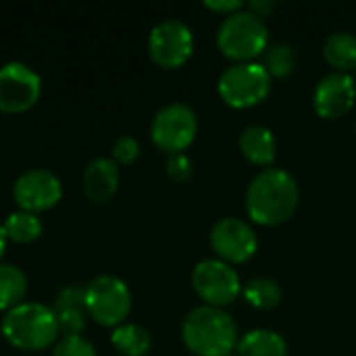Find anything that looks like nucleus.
Masks as SVG:
<instances>
[{
	"instance_id": "obj_24",
	"label": "nucleus",
	"mask_w": 356,
	"mask_h": 356,
	"mask_svg": "<svg viewBox=\"0 0 356 356\" xmlns=\"http://www.w3.org/2000/svg\"><path fill=\"white\" fill-rule=\"evenodd\" d=\"M52 356H98L96 348L81 336H65L60 338L54 348Z\"/></svg>"
},
{
	"instance_id": "obj_5",
	"label": "nucleus",
	"mask_w": 356,
	"mask_h": 356,
	"mask_svg": "<svg viewBox=\"0 0 356 356\" xmlns=\"http://www.w3.org/2000/svg\"><path fill=\"white\" fill-rule=\"evenodd\" d=\"M88 315L102 327H119L131 313V292L121 277L96 275L83 286Z\"/></svg>"
},
{
	"instance_id": "obj_18",
	"label": "nucleus",
	"mask_w": 356,
	"mask_h": 356,
	"mask_svg": "<svg viewBox=\"0 0 356 356\" xmlns=\"http://www.w3.org/2000/svg\"><path fill=\"white\" fill-rule=\"evenodd\" d=\"M323 58L342 73L356 69V35L350 31H334L323 44Z\"/></svg>"
},
{
	"instance_id": "obj_8",
	"label": "nucleus",
	"mask_w": 356,
	"mask_h": 356,
	"mask_svg": "<svg viewBox=\"0 0 356 356\" xmlns=\"http://www.w3.org/2000/svg\"><path fill=\"white\" fill-rule=\"evenodd\" d=\"M192 286L207 307L217 309L232 305L242 292L238 271L221 259L200 261L192 271Z\"/></svg>"
},
{
	"instance_id": "obj_21",
	"label": "nucleus",
	"mask_w": 356,
	"mask_h": 356,
	"mask_svg": "<svg viewBox=\"0 0 356 356\" xmlns=\"http://www.w3.org/2000/svg\"><path fill=\"white\" fill-rule=\"evenodd\" d=\"M8 242L15 244H31L35 242L42 234H44V223L35 213H27V211H15L10 213L4 223H2Z\"/></svg>"
},
{
	"instance_id": "obj_11",
	"label": "nucleus",
	"mask_w": 356,
	"mask_h": 356,
	"mask_svg": "<svg viewBox=\"0 0 356 356\" xmlns=\"http://www.w3.org/2000/svg\"><path fill=\"white\" fill-rule=\"evenodd\" d=\"M13 198L19 211L27 213H44L54 209L63 198V184L58 175L48 169H27L13 184Z\"/></svg>"
},
{
	"instance_id": "obj_1",
	"label": "nucleus",
	"mask_w": 356,
	"mask_h": 356,
	"mask_svg": "<svg viewBox=\"0 0 356 356\" xmlns=\"http://www.w3.org/2000/svg\"><path fill=\"white\" fill-rule=\"evenodd\" d=\"M298 200L300 190L294 175L277 167L263 169L246 190V211L254 223L265 227L286 223L294 215Z\"/></svg>"
},
{
	"instance_id": "obj_26",
	"label": "nucleus",
	"mask_w": 356,
	"mask_h": 356,
	"mask_svg": "<svg viewBox=\"0 0 356 356\" xmlns=\"http://www.w3.org/2000/svg\"><path fill=\"white\" fill-rule=\"evenodd\" d=\"M194 173V167H192V159L184 152H177V154H169L167 156V175L177 181V184H186Z\"/></svg>"
},
{
	"instance_id": "obj_16",
	"label": "nucleus",
	"mask_w": 356,
	"mask_h": 356,
	"mask_svg": "<svg viewBox=\"0 0 356 356\" xmlns=\"http://www.w3.org/2000/svg\"><path fill=\"white\" fill-rule=\"evenodd\" d=\"M238 144H240V152L246 156V161L261 165V167L273 165L277 144H275V136L269 127H265L261 123L248 125L240 134Z\"/></svg>"
},
{
	"instance_id": "obj_3",
	"label": "nucleus",
	"mask_w": 356,
	"mask_h": 356,
	"mask_svg": "<svg viewBox=\"0 0 356 356\" xmlns=\"http://www.w3.org/2000/svg\"><path fill=\"white\" fill-rule=\"evenodd\" d=\"M2 338L21 353H42L58 342V325L50 307L42 302H21L0 319Z\"/></svg>"
},
{
	"instance_id": "obj_27",
	"label": "nucleus",
	"mask_w": 356,
	"mask_h": 356,
	"mask_svg": "<svg viewBox=\"0 0 356 356\" xmlns=\"http://www.w3.org/2000/svg\"><path fill=\"white\" fill-rule=\"evenodd\" d=\"M204 6L215 10V13H223L225 17L242 10V2L240 0H204Z\"/></svg>"
},
{
	"instance_id": "obj_20",
	"label": "nucleus",
	"mask_w": 356,
	"mask_h": 356,
	"mask_svg": "<svg viewBox=\"0 0 356 356\" xmlns=\"http://www.w3.org/2000/svg\"><path fill=\"white\" fill-rule=\"evenodd\" d=\"M27 296V275L17 265L0 263V311L8 313L10 309L25 302Z\"/></svg>"
},
{
	"instance_id": "obj_19",
	"label": "nucleus",
	"mask_w": 356,
	"mask_h": 356,
	"mask_svg": "<svg viewBox=\"0 0 356 356\" xmlns=\"http://www.w3.org/2000/svg\"><path fill=\"white\" fill-rule=\"evenodd\" d=\"M111 344L123 356H146L152 348L148 330L138 323H123L111 332Z\"/></svg>"
},
{
	"instance_id": "obj_10",
	"label": "nucleus",
	"mask_w": 356,
	"mask_h": 356,
	"mask_svg": "<svg viewBox=\"0 0 356 356\" xmlns=\"http://www.w3.org/2000/svg\"><path fill=\"white\" fill-rule=\"evenodd\" d=\"M42 96V77L25 63L10 60L0 67V113L29 111Z\"/></svg>"
},
{
	"instance_id": "obj_22",
	"label": "nucleus",
	"mask_w": 356,
	"mask_h": 356,
	"mask_svg": "<svg viewBox=\"0 0 356 356\" xmlns=\"http://www.w3.org/2000/svg\"><path fill=\"white\" fill-rule=\"evenodd\" d=\"M244 300L257 311H271L282 302V288L275 280L254 277L242 288Z\"/></svg>"
},
{
	"instance_id": "obj_9",
	"label": "nucleus",
	"mask_w": 356,
	"mask_h": 356,
	"mask_svg": "<svg viewBox=\"0 0 356 356\" xmlns=\"http://www.w3.org/2000/svg\"><path fill=\"white\" fill-rule=\"evenodd\" d=\"M194 52V33L179 19H165L148 33V54L163 69H177Z\"/></svg>"
},
{
	"instance_id": "obj_14",
	"label": "nucleus",
	"mask_w": 356,
	"mask_h": 356,
	"mask_svg": "<svg viewBox=\"0 0 356 356\" xmlns=\"http://www.w3.org/2000/svg\"><path fill=\"white\" fill-rule=\"evenodd\" d=\"M52 313L58 325L60 336H81L88 323V309H86V292L81 286H67L63 288L54 302H52Z\"/></svg>"
},
{
	"instance_id": "obj_17",
	"label": "nucleus",
	"mask_w": 356,
	"mask_h": 356,
	"mask_svg": "<svg viewBox=\"0 0 356 356\" xmlns=\"http://www.w3.org/2000/svg\"><path fill=\"white\" fill-rule=\"evenodd\" d=\"M240 356H288V342L273 330H252L238 342Z\"/></svg>"
},
{
	"instance_id": "obj_25",
	"label": "nucleus",
	"mask_w": 356,
	"mask_h": 356,
	"mask_svg": "<svg viewBox=\"0 0 356 356\" xmlns=\"http://www.w3.org/2000/svg\"><path fill=\"white\" fill-rule=\"evenodd\" d=\"M138 156H140V142L134 136H121L115 140L111 159L117 165H131Z\"/></svg>"
},
{
	"instance_id": "obj_13",
	"label": "nucleus",
	"mask_w": 356,
	"mask_h": 356,
	"mask_svg": "<svg viewBox=\"0 0 356 356\" xmlns=\"http://www.w3.org/2000/svg\"><path fill=\"white\" fill-rule=\"evenodd\" d=\"M356 100V83L350 73L334 71L321 77L313 92V108L323 119L346 115Z\"/></svg>"
},
{
	"instance_id": "obj_2",
	"label": "nucleus",
	"mask_w": 356,
	"mask_h": 356,
	"mask_svg": "<svg viewBox=\"0 0 356 356\" xmlns=\"http://www.w3.org/2000/svg\"><path fill=\"white\" fill-rule=\"evenodd\" d=\"M181 340L196 356H227L238 348V325L217 307H196L181 323Z\"/></svg>"
},
{
	"instance_id": "obj_7",
	"label": "nucleus",
	"mask_w": 356,
	"mask_h": 356,
	"mask_svg": "<svg viewBox=\"0 0 356 356\" xmlns=\"http://www.w3.org/2000/svg\"><path fill=\"white\" fill-rule=\"evenodd\" d=\"M196 134L198 117L194 108L184 102H171L163 106L150 123L152 142L167 154L184 152L194 142Z\"/></svg>"
},
{
	"instance_id": "obj_6",
	"label": "nucleus",
	"mask_w": 356,
	"mask_h": 356,
	"mask_svg": "<svg viewBox=\"0 0 356 356\" xmlns=\"http://www.w3.org/2000/svg\"><path fill=\"white\" fill-rule=\"evenodd\" d=\"M219 96L234 108H250L261 104L271 92V75L254 60L229 65L217 81Z\"/></svg>"
},
{
	"instance_id": "obj_15",
	"label": "nucleus",
	"mask_w": 356,
	"mask_h": 356,
	"mask_svg": "<svg viewBox=\"0 0 356 356\" xmlns=\"http://www.w3.org/2000/svg\"><path fill=\"white\" fill-rule=\"evenodd\" d=\"M83 194L94 204L108 202L119 190V165L111 156H98L88 163L81 175Z\"/></svg>"
},
{
	"instance_id": "obj_23",
	"label": "nucleus",
	"mask_w": 356,
	"mask_h": 356,
	"mask_svg": "<svg viewBox=\"0 0 356 356\" xmlns=\"http://www.w3.org/2000/svg\"><path fill=\"white\" fill-rule=\"evenodd\" d=\"M263 67L267 69V73L271 75V79L273 77H277V79L288 77L298 67L296 50L290 44H284V42L269 44L267 50H265V63H263Z\"/></svg>"
},
{
	"instance_id": "obj_4",
	"label": "nucleus",
	"mask_w": 356,
	"mask_h": 356,
	"mask_svg": "<svg viewBox=\"0 0 356 356\" xmlns=\"http://www.w3.org/2000/svg\"><path fill=\"white\" fill-rule=\"evenodd\" d=\"M217 46L227 58L250 63L259 54H265L269 46V29L259 15L238 10L221 21L217 29Z\"/></svg>"
},
{
	"instance_id": "obj_12",
	"label": "nucleus",
	"mask_w": 356,
	"mask_h": 356,
	"mask_svg": "<svg viewBox=\"0 0 356 356\" xmlns=\"http://www.w3.org/2000/svg\"><path fill=\"white\" fill-rule=\"evenodd\" d=\"M211 246L217 259L229 265H238L254 257L259 248V240H257L254 229L246 221L236 219V217H225L213 225Z\"/></svg>"
},
{
	"instance_id": "obj_28",
	"label": "nucleus",
	"mask_w": 356,
	"mask_h": 356,
	"mask_svg": "<svg viewBox=\"0 0 356 356\" xmlns=\"http://www.w3.org/2000/svg\"><path fill=\"white\" fill-rule=\"evenodd\" d=\"M275 6H277V2H273V0H250L248 2V10L254 13V15H259L261 19L265 15H269Z\"/></svg>"
},
{
	"instance_id": "obj_29",
	"label": "nucleus",
	"mask_w": 356,
	"mask_h": 356,
	"mask_svg": "<svg viewBox=\"0 0 356 356\" xmlns=\"http://www.w3.org/2000/svg\"><path fill=\"white\" fill-rule=\"evenodd\" d=\"M6 246H8V238H6V232H4V227L0 223V261H2V257L6 252Z\"/></svg>"
},
{
	"instance_id": "obj_30",
	"label": "nucleus",
	"mask_w": 356,
	"mask_h": 356,
	"mask_svg": "<svg viewBox=\"0 0 356 356\" xmlns=\"http://www.w3.org/2000/svg\"><path fill=\"white\" fill-rule=\"evenodd\" d=\"M227 356H240V355H227Z\"/></svg>"
}]
</instances>
